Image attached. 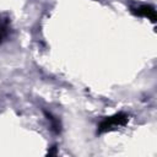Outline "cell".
I'll return each mask as SVG.
<instances>
[{
    "label": "cell",
    "instance_id": "cell-1",
    "mask_svg": "<svg viewBox=\"0 0 157 157\" xmlns=\"http://www.w3.org/2000/svg\"><path fill=\"white\" fill-rule=\"evenodd\" d=\"M129 118L126 114L124 113H118L113 117H109L107 119H104L101 124H99V128H98V131L99 132H104V131H110V130H114L119 126H124L126 123H128Z\"/></svg>",
    "mask_w": 157,
    "mask_h": 157
},
{
    "label": "cell",
    "instance_id": "cell-2",
    "mask_svg": "<svg viewBox=\"0 0 157 157\" xmlns=\"http://www.w3.org/2000/svg\"><path fill=\"white\" fill-rule=\"evenodd\" d=\"M135 13L139 16H144L147 17L148 20H151L152 22L156 21V11L153 10V7H151L150 5H141L139 7L135 9Z\"/></svg>",
    "mask_w": 157,
    "mask_h": 157
},
{
    "label": "cell",
    "instance_id": "cell-3",
    "mask_svg": "<svg viewBox=\"0 0 157 157\" xmlns=\"http://www.w3.org/2000/svg\"><path fill=\"white\" fill-rule=\"evenodd\" d=\"M9 33V20L0 16V43L6 38Z\"/></svg>",
    "mask_w": 157,
    "mask_h": 157
}]
</instances>
